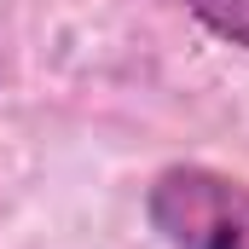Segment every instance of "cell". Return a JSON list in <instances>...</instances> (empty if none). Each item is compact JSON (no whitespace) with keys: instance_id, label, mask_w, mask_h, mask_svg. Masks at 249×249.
<instances>
[{"instance_id":"1","label":"cell","mask_w":249,"mask_h":249,"mask_svg":"<svg viewBox=\"0 0 249 249\" xmlns=\"http://www.w3.org/2000/svg\"><path fill=\"white\" fill-rule=\"evenodd\" d=\"M145 220L168 249H249V180L209 162H168L145 186Z\"/></svg>"},{"instance_id":"2","label":"cell","mask_w":249,"mask_h":249,"mask_svg":"<svg viewBox=\"0 0 249 249\" xmlns=\"http://www.w3.org/2000/svg\"><path fill=\"white\" fill-rule=\"evenodd\" d=\"M186 12L214 35V41L249 53V0H186Z\"/></svg>"}]
</instances>
